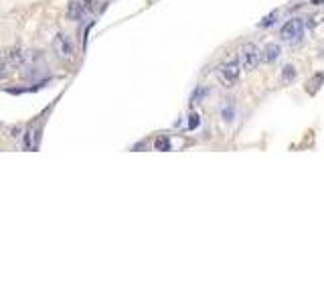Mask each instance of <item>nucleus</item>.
Wrapping results in <instances>:
<instances>
[{"label":"nucleus","instance_id":"nucleus-1","mask_svg":"<svg viewBox=\"0 0 324 304\" xmlns=\"http://www.w3.org/2000/svg\"><path fill=\"white\" fill-rule=\"evenodd\" d=\"M239 73H241L239 59L223 63V65L217 67V80L221 81V85H225V87H233L237 83V80H239Z\"/></svg>","mask_w":324,"mask_h":304},{"label":"nucleus","instance_id":"nucleus-2","mask_svg":"<svg viewBox=\"0 0 324 304\" xmlns=\"http://www.w3.org/2000/svg\"><path fill=\"white\" fill-rule=\"evenodd\" d=\"M239 63H241V67L245 71H253L256 67L259 65V59H261V55H259V49L256 47L253 43H245L243 47L239 49Z\"/></svg>","mask_w":324,"mask_h":304},{"label":"nucleus","instance_id":"nucleus-3","mask_svg":"<svg viewBox=\"0 0 324 304\" xmlns=\"http://www.w3.org/2000/svg\"><path fill=\"white\" fill-rule=\"evenodd\" d=\"M25 59H27V53L15 47V49H8L2 57V63H4V71H10V69H18V67L25 65Z\"/></svg>","mask_w":324,"mask_h":304},{"label":"nucleus","instance_id":"nucleus-4","mask_svg":"<svg viewBox=\"0 0 324 304\" xmlns=\"http://www.w3.org/2000/svg\"><path fill=\"white\" fill-rule=\"evenodd\" d=\"M302 31H304L302 20H300V18H292V20H288L286 25L282 27L280 37L284 41H298L300 37H302Z\"/></svg>","mask_w":324,"mask_h":304},{"label":"nucleus","instance_id":"nucleus-5","mask_svg":"<svg viewBox=\"0 0 324 304\" xmlns=\"http://www.w3.org/2000/svg\"><path fill=\"white\" fill-rule=\"evenodd\" d=\"M53 51L57 53L59 59H69L71 53H73V45H71V41H69L67 35H57L53 39Z\"/></svg>","mask_w":324,"mask_h":304},{"label":"nucleus","instance_id":"nucleus-6","mask_svg":"<svg viewBox=\"0 0 324 304\" xmlns=\"http://www.w3.org/2000/svg\"><path fill=\"white\" fill-rule=\"evenodd\" d=\"M87 8H89V0H73V2L69 4V8H67V16L77 20V18H81L87 13Z\"/></svg>","mask_w":324,"mask_h":304},{"label":"nucleus","instance_id":"nucleus-7","mask_svg":"<svg viewBox=\"0 0 324 304\" xmlns=\"http://www.w3.org/2000/svg\"><path fill=\"white\" fill-rule=\"evenodd\" d=\"M277 57H280V47L277 45H268L265 47V51H263V61H268V63H272V61H275Z\"/></svg>","mask_w":324,"mask_h":304},{"label":"nucleus","instance_id":"nucleus-8","mask_svg":"<svg viewBox=\"0 0 324 304\" xmlns=\"http://www.w3.org/2000/svg\"><path fill=\"white\" fill-rule=\"evenodd\" d=\"M282 83H290V81H294L296 80V67L294 65H286L284 69H282Z\"/></svg>","mask_w":324,"mask_h":304},{"label":"nucleus","instance_id":"nucleus-9","mask_svg":"<svg viewBox=\"0 0 324 304\" xmlns=\"http://www.w3.org/2000/svg\"><path fill=\"white\" fill-rule=\"evenodd\" d=\"M154 148H156V150H164V152H166V150H170V140H168L166 136H164V138H162V136H160V138H156Z\"/></svg>","mask_w":324,"mask_h":304},{"label":"nucleus","instance_id":"nucleus-10","mask_svg":"<svg viewBox=\"0 0 324 304\" xmlns=\"http://www.w3.org/2000/svg\"><path fill=\"white\" fill-rule=\"evenodd\" d=\"M274 18H275V13H272L270 16H265V18H263V22H259V27H270L272 22H274Z\"/></svg>","mask_w":324,"mask_h":304},{"label":"nucleus","instance_id":"nucleus-11","mask_svg":"<svg viewBox=\"0 0 324 304\" xmlns=\"http://www.w3.org/2000/svg\"><path fill=\"white\" fill-rule=\"evenodd\" d=\"M203 96H205V89H199V92L193 96V104H199V99H201Z\"/></svg>","mask_w":324,"mask_h":304},{"label":"nucleus","instance_id":"nucleus-12","mask_svg":"<svg viewBox=\"0 0 324 304\" xmlns=\"http://www.w3.org/2000/svg\"><path fill=\"white\" fill-rule=\"evenodd\" d=\"M196 126H199V116H191V124H189V128H196Z\"/></svg>","mask_w":324,"mask_h":304}]
</instances>
